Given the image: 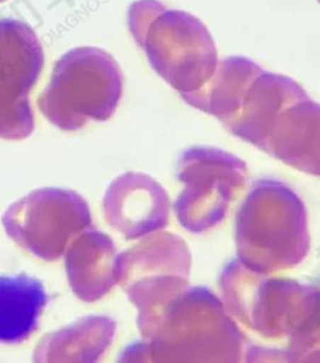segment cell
I'll list each match as a JSON object with an SVG mask.
<instances>
[{
  "mask_svg": "<svg viewBox=\"0 0 320 363\" xmlns=\"http://www.w3.org/2000/svg\"><path fill=\"white\" fill-rule=\"evenodd\" d=\"M225 305L236 320L269 338H290L289 357L318 345V291L292 279H269L239 261L220 278Z\"/></svg>",
  "mask_w": 320,
  "mask_h": 363,
  "instance_id": "obj_1",
  "label": "cell"
},
{
  "mask_svg": "<svg viewBox=\"0 0 320 363\" xmlns=\"http://www.w3.org/2000/svg\"><path fill=\"white\" fill-rule=\"evenodd\" d=\"M246 338L209 289H187L166 307L144 343L129 348L125 361L236 362Z\"/></svg>",
  "mask_w": 320,
  "mask_h": 363,
  "instance_id": "obj_2",
  "label": "cell"
},
{
  "mask_svg": "<svg viewBox=\"0 0 320 363\" xmlns=\"http://www.w3.org/2000/svg\"><path fill=\"white\" fill-rule=\"evenodd\" d=\"M128 27L150 65L181 94L200 89L213 77L219 59L207 27L156 0H138L128 11Z\"/></svg>",
  "mask_w": 320,
  "mask_h": 363,
  "instance_id": "obj_3",
  "label": "cell"
},
{
  "mask_svg": "<svg viewBox=\"0 0 320 363\" xmlns=\"http://www.w3.org/2000/svg\"><path fill=\"white\" fill-rule=\"evenodd\" d=\"M238 261L254 272L293 268L309 251L307 209L280 182L254 184L236 217Z\"/></svg>",
  "mask_w": 320,
  "mask_h": 363,
  "instance_id": "obj_4",
  "label": "cell"
},
{
  "mask_svg": "<svg viewBox=\"0 0 320 363\" xmlns=\"http://www.w3.org/2000/svg\"><path fill=\"white\" fill-rule=\"evenodd\" d=\"M122 94L123 74L117 60L103 49L81 47L57 62L38 106L55 127L74 132L112 118Z\"/></svg>",
  "mask_w": 320,
  "mask_h": 363,
  "instance_id": "obj_5",
  "label": "cell"
},
{
  "mask_svg": "<svg viewBox=\"0 0 320 363\" xmlns=\"http://www.w3.org/2000/svg\"><path fill=\"white\" fill-rule=\"evenodd\" d=\"M243 160L213 147H192L178 162L176 176L185 184L176 199V218L193 233L223 222L230 204L246 186Z\"/></svg>",
  "mask_w": 320,
  "mask_h": 363,
  "instance_id": "obj_6",
  "label": "cell"
},
{
  "mask_svg": "<svg viewBox=\"0 0 320 363\" xmlns=\"http://www.w3.org/2000/svg\"><path fill=\"white\" fill-rule=\"evenodd\" d=\"M6 233L19 246L45 261L63 256L70 242L91 227L86 199L68 189H38L3 216Z\"/></svg>",
  "mask_w": 320,
  "mask_h": 363,
  "instance_id": "obj_7",
  "label": "cell"
},
{
  "mask_svg": "<svg viewBox=\"0 0 320 363\" xmlns=\"http://www.w3.org/2000/svg\"><path fill=\"white\" fill-rule=\"evenodd\" d=\"M44 65L37 34L25 23L0 21V138L21 140L34 130L29 93Z\"/></svg>",
  "mask_w": 320,
  "mask_h": 363,
  "instance_id": "obj_8",
  "label": "cell"
},
{
  "mask_svg": "<svg viewBox=\"0 0 320 363\" xmlns=\"http://www.w3.org/2000/svg\"><path fill=\"white\" fill-rule=\"evenodd\" d=\"M307 98L297 82L261 69L246 86L238 109L223 124L238 138L264 150L294 108Z\"/></svg>",
  "mask_w": 320,
  "mask_h": 363,
  "instance_id": "obj_9",
  "label": "cell"
},
{
  "mask_svg": "<svg viewBox=\"0 0 320 363\" xmlns=\"http://www.w3.org/2000/svg\"><path fill=\"white\" fill-rule=\"evenodd\" d=\"M169 198L154 178L143 173L118 177L104 197L109 225L127 240H137L164 230L169 219Z\"/></svg>",
  "mask_w": 320,
  "mask_h": 363,
  "instance_id": "obj_10",
  "label": "cell"
},
{
  "mask_svg": "<svg viewBox=\"0 0 320 363\" xmlns=\"http://www.w3.org/2000/svg\"><path fill=\"white\" fill-rule=\"evenodd\" d=\"M117 250L112 238L88 227L67 248V273L75 296L96 302L117 284Z\"/></svg>",
  "mask_w": 320,
  "mask_h": 363,
  "instance_id": "obj_11",
  "label": "cell"
},
{
  "mask_svg": "<svg viewBox=\"0 0 320 363\" xmlns=\"http://www.w3.org/2000/svg\"><path fill=\"white\" fill-rule=\"evenodd\" d=\"M192 257L185 242L171 233H158L118 255L117 284H153L171 276L189 277Z\"/></svg>",
  "mask_w": 320,
  "mask_h": 363,
  "instance_id": "obj_12",
  "label": "cell"
},
{
  "mask_svg": "<svg viewBox=\"0 0 320 363\" xmlns=\"http://www.w3.org/2000/svg\"><path fill=\"white\" fill-rule=\"evenodd\" d=\"M117 322L91 315L45 337L38 346L37 362H96L110 345Z\"/></svg>",
  "mask_w": 320,
  "mask_h": 363,
  "instance_id": "obj_13",
  "label": "cell"
},
{
  "mask_svg": "<svg viewBox=\"0 0 320 363\" xmlns=\"http://www.w3.org/2000/svg\"><path fill=\"white\" fill-rule=\"evenodd\" d=\"M47 302L48 296L39 279L27 274L0 276V343L29 338Z\"/></svg>",
  "mask_w": 320,
  "mask_h": 363,
  "instance_id": "obj_14",
  "label": "cell"
},
{
  "mask_svg": "<svg viewBox=\"0 0 320 363\" xmlns=\"http://www.w3.org/2000/svg\"><path fill=\"white\" fill-rule=\"evenodd\" d=\"M261 69L251 59L229 57L219 62L213 77L200 89L182 94L183 99L223 123L238 109L246 86Z\"/></svg>",
  "mask_w": 320,
  "mask_h": 363,
  "instance_id": "obj_15",
  "label": "cell"
},
{
  "mask_svg": "<svg viewBox=\"0 0 320 363\" xmlns=\"http://www.w3.org/2000/svg\"><path fill=\"white\" fill-rule=\"evenodd\" d=\"M1 1H4V0H0V3H1Z\"/></svg>",
  "mask_w": 320,
  "mask_h": 363,
  "instance_id": "obj_16",
  "label": "cell"
}]
</instances>
